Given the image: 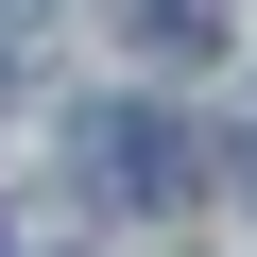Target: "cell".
I'll list each match as a JSON object with an SVG mask.
<instances>
[{
  "instance_id": "obj_1",
  "label": "cell",
  "mask_w": 257,
  "mask_h": 257,
  "mask_svg": "<svg viewBox=\"0 0 257 257\" xmlns=\"http://www.w3.org/2000/svg\"><path fill=\"white\" fill-rule=\"evenodd\" d=\"M86 189H103V206H189V189H206V138H172L155 103H103V120H86Z\"/></svg>"
},
{
  "instance_id": "obj_2",
  "label": "cell",
  "mask_w": 257,
  "mask_h": 257,
  "mask_svg": "<svg viewBox=\"0 0 257 257\" xmlns=\"http://www.w3.org/2000/svg\"><path fill=\"white\" fill-rule=\"evenodd\" d=\"M138 52H172V69L223 52V0H138Z\"/></svg>"
},
{
  "instance_id": "obj_3",
  "label": "cell",
  "mask_w": 257,
  "mask_h": 257,
  "mask_svg": "<svg viewBox=\"0 0 257 257\" xmlns=\"http://www.w3.org/2000/svg\"><path fill=\"white\" fill-rule=\"evenodd\" d=\"M0 18H35V0H0Z\"/></svg>"
},
{
  "instance_id": "obj_4",
  "label": "cell",
  "mask_w": 257,
  "mask_h": 257,
  "mask_svg": "<svg viewBox=\"0 0 257 257\" xmlns=\"http://www.w3.org/2000/svg\"><path fill=\"white\" fill-rule=\"evenodd\" d=\"M240 172H257V138H240Z\"/></svg>"
}]
</instances>
